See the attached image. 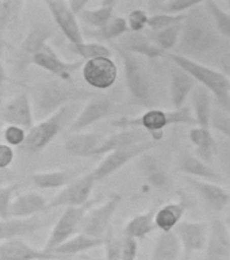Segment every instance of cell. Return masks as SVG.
<instances>
[{
  "label": "cell",
  "mask_w": 230,
  "mask_h": 260,
  "mask_svg": "<svg viewBox=\"0 0 230 260\" xmlns=\"http://www.w3.org/2000/svg\"><path fill=\"white\" fill-rule=\"evenodd\" d=\"M174 53L211 68H222L227 62L230 41L219 34L205 2L186 12L182 36Z\"/></svg>",
  "instance_id": "6da1fadb"
},
{
  "label": "cell",
  "mask_w": 230,
  "mask_h": 260,
  "mask_svg": "<svg viewBox=\"0 0 230 260\" xmlns=\"http://www.w3.org/2000/svg\"><path fill=\"white\" fill-rule=\"evenodd\" d=\"M123 64L126 87L134 105L148 110L158 109L162 101V84L156 67L149 65V60L123 52L113 45Z\"/></svg>",
  "instance_id": "7a4b0ae2"
},
{
  "label": "cell",
  "mask_w": 230,
  "mask_h": 260,
  "mask_svg": "<svg viewBox=\"0 0 230 260\" xmlns=\"http://www.w3.org/2000/svg\"><path fill=\"white\" fill-rule=\"evenodd\" d=\"M34 118L44 121L58 110L72 103L91 101L96 95L71 81L52 79L32 84L28 91Z\"/></svg>",
  "instance_id": "3957f363"
},
{
  "label": "cell",
  "mask_w": 230,
  "mask_h": 260,
  "mask_svg": "<svg viewBox=\"0 0 230 260\" xmlns=\"http://www.w3.org/2000/svg\"><path fill=\"white\" fill-rule=\"evenodd\" d=\"M110 125L117 129H141L150 134L154 141H161L164 137V129L171 125H196L198 122L195 119L194 114L190 107L166 111L161 109L146 110L145 113L138 117H121L113 119Z\"/></svg>",
  "instance_id": "277c9868"
},
{
  "label": "cell",
  "mask_w": 230,
  "mask_h": 260,
  "mask_svg": "<svg viewBox=\"0 0 230 260\" xmlns=\"http://www.w3.org/2000/svg\"><path fill=\"white\" fill-rule=\"evenodd\" d=\"M167 61L178 65L190 73L195 81L205 87L214 96L218 107H225L230 103V81L222 71L211 68L209 65L201 64L186 57L179 56L176 53H167L164 56Z\"/></svg>",
  "instance_id": "5b68a950"
},
{
  "label": "cell",
  "mask_w": 230,
  "mask_h": 260,
  "mask_svg": "<svg viewBox=\"0 0 230 260\" xmlns=\"http://www.w3.org/2000/svg\"><path fill=\"white\" fill-rule=\"evenodd\" d=\"M80 103H72L60 109L49 118L40 121L27 132V138L22 145L30 153H40L67 127L72 125L77 117Z\"/></svg>",
  "instance_id": "8992f818"
},
{
  "label": "cell",
  "mask_w": 230,
  "mask_h": 260,
  "mask_svg": "<svg viewBox=\"0 0 230 260\" xmlns=\"http://www.w3.org/2000/svg\"><path fill=\"white\" fill-rule=\"evenodd\" d=\"M95 201H89L87 205L79 207H67L60 218L54 223L50 235H49L46 243H45L44 251L53 253V251L67 243L68 240L75 237L80 233L81 223L84 221L85 214L88 213L89 209L92 207Z\"/></svg>",
  "instance_id": "52a82bcc"
},
{
  "label": "cell",
  "mask_w": 230,
  "mask_h": 260,
  "mask_svg": "<svg viewBox=\"0 0 230 260\" xmlns=\"http://www.w3.org/2000/svg\"><path fill=\"white\" fill-rule=\"evenodd\" d=\"M121 201V195L114 194L103 205L95 209H89L88 213L85 214L84 221L81 223L80 233L89 237H95V239H105L106 235L111 229V219Z\"/></svg>",
  "instance_id": "ba28073f"
},
{
  "label": "cell",
  "mask_w": 230,
  "mask_h": 260,
  "mask_svg": "<svg viewBox=\"0 0 230 260\" xmlns=\"http://www.w3.org/2000/svg\"><path fill=\"white\" fill-rule=\"evenodd\" d=\"M95 178L92 174H85L80 176L68 186L64 187L54 198L48 202L46 211L54 210L58 207H79L84 206L91 201V194H92L93 187H95Z\"/></svg>",
  "instance_id": "9c48e42d"
},
{
  "label": "cell",
  "mask_w": 230,
  "mask_h": 260,
  "mask_svg": "<svg viewBox=\"0 0 230 260\" xmlns=\"http://www.w3.org/2000/svg\"><path fill=\"white\" fill-rule=\"evenodd\" d=\"M158 142L154 140L150 141L141 142L137 145L129 146V148H123V149H118L115 152H111L102 160L97 167L93 171H91V174L95 178L96 182L103 180L110 175H113L114 172H117L118 170H121L122 167H125L126 164L134 158H137L138 156L145 154L146 152H149L150 149H153L157 146Z\"/></svg>",
  "instance_id": "30bf717a"
},
{
  "label": "cell",
  "mask_w": 230,
  "mask_h": 260,
  "mask_svg": "<svg viewBox=\"0 0 230 260\" xmlns=\"http://www.w3.org/2000/svg\"><path fill=\"white\" fill-rule=\"evenodd\" d=\"M31 64H34L38 68L44 69L53 76L61 80L71 81L72 80V73L83 68L84 61H65L62 60L54 49L50 45H45L40 52L31 58Z\"/></svg>",
  "instance_id": "8fae6325"
},
{
  "label": "cell",
  "mask_w": 230,
  "mask_h": 260,
  "mask_svg": "<svg viewBox=\"0 0 230 260\" xmlns=\"http://www.w3.org/2000/svg\"><path fill=\"white\" fill-rule=\"evenodd\" d=\"M45 7L50 12L54 23L60 28L62 36L68 40L69 45H80L84 42V37L77 22V16L71 11L68 2L64 0H45Z\"/></svg>",
  "instance_id": "7c38bea8"
},
{
  "label": "cell",
  "mask_w": 230,
  "mask_h": 260,
  "mask_svg": "<svg viewBox=\"0 0 230 260\" xmlns=\"http://www.w3.org/2000/svg\"><path fill=\"white\" fill-rule=\"evenodd\" d=\"M81 71L85 83L89 87L101 91L113 87L118 77V67L110 57L85 61Z\"/></svg>",
  "instance_id": "4fadbf2b"
},
{
  "label": "cell",
  "mask_w": 230,
  "mask_h": 260,
  "mask_svg": "<svg viewBox=\"0 0 230 260\" xmlns=\"http://www.w3.org/2000/svg\"><path fill=\"white\" fill-rule=\"evenodd\" d=\"M0 117L7 125H14L30 130L34 126V111L28 92L18 93L3 106Z\"/></svg>",
  "instance_id": "5bb4252c"
},
{
  "label": "cell",
  "mask_w": 230,
  "mask_h": 260,
  "mask_svg": "<svg viewBox=\"0 0 230 260\" xmlns=\"http://www.w3.org/2000/svg\"><path fill=\"white\" fill-rule=\"evenodd\" d=\"M168 62V79H170V99L171 105L174 106L175 110L182 109L186 105V101L191 93L194 92V89L198 87V83L191 76L190 73H187L184 69H182L178 65Z\"/></svg>",
  "instance_id": "9a60e30c"
},
{
  "label": "cell",
  "mask_w": 230,
  "mask_h": 260,
  "mask_svg": "<svg viewBox=\"0 0 230 260\" xmlns=\"http://www.w3.org/2000/svg\"><path fill=\"white\" fill-rule=\"evenodd\" d=\"M114 109V103L111 99L106 96H95L87 102V105L77 114L72 125L69 126L71 133H81L93 123L102 121L103 118L111 114Z\"/></svg>",
  "instance_id": "2e32d148"
},
{
  "label": "cell",
  "mask_w": 230,
  "mask_h": 260,
  "mask_svg": "<svg viewBox=\"0 0 230 260\" xmlns=\"http://www.w3.org/2000/svg\"><path fill=\"white\" fill-rule=\"evenodd\" d=\"M203 260H230V228L222 219L210 222Z\"/></svg>",
  "instance_id": "e0dca14e"
},
{
  "label": "cell",
  "mask_w": 230,
  "mask_h": 260,
  "mask_svg": "<svg viewBox=\"0 0 230 260\" xmlns=\"http://www.w3.org/2000/svg\"><path fill=\"white\" fill-rule=\"evenodd\" d=\"M209 229L210 225L205 222H192V221H182L174 232L180 240L183 251L187 255L194 252L205 251L209 239Z\"/></svg>",
  "instance_id": "ac0fdd59"
},
{
  "label": "cell",
  "mask_w": 230,
  "mask_h": 260,
  "mask_svg": "<svg viewBox=\"0 0 230 260\" xmlns=\"http://www.w3.org/2000/svg\"><path fill=\"white\" fill-rule=\"evenodd\" d=\"M123 52L134 54V56L144 57L148 60H157L164 58L167 53L162 52L161 49L157 48L156 45L150 41L148 34L145 32H133L129 31L127 34L118 40L117 44H114Z\"/></svg>",
  "instance_id": "d6986e66"
},
{
  "label": "cell",
  "mask_w": 230,
  "mask_h": 260,
  "mask_svg": "<svg viewBox=\"0 0 230 260\" xmlns=\"http://www.w3.org/2000/svg\"><path fill=\"white\" fill-rule=\"evenodd\" d=\"M61 256L31 247L22 239L0 243V260H58Z\"/></svg>",
  "instance_id": "ffe728a7"
},
{
  "label": "cell",
  "mask_w": 230,
  "mask_h": 260,
  "mask_svg": "<svg viewBox=\"0 0 230 260\" xmlns=\"http://www.w3.org/2000/svg\"><path fill=\"white\" fill-rule=\"evenodd\" d=\"M45 225L46 221L40 215L30 218L0 219V243L31 236L32 233L41 231Z\"/></svg>",
  "instance_id": "44dd1931"
},
{
  "label": "cell",
  "mask_w": 230,
  "mask_h": 260,
  "mask_svg": "<svg viewBox=\"0 0 230 260\" xmlns=\"http://www.w3.org/2000/svg\"><path fill=\"white\" fill-rule=\"evenodd\" d=\"M192 205V201L188 195L180 194L176 202H171L164 205L156 211L154 223L156 228L161 232H172L179 223L182 222V217L184 215Z\"/></svg>",
  "instance_id": "7402d4cb"
},
{
  "label": "cell",
  "mask_w": 230,
  "mask_h": 260,
  "mask_svg": "<svg viewBox=\"0 0 230 260\" xmlns=\"http://www.w3.org/2000/svg\"><path fill=\"white\" fill-rule=\"evenodd\" d=\"M52 28L46 24H37L24 36L23 41L20 42L18 49V62L20 65H26L31 62V58L48 45V40L52 37Z\"/></svg>",
  "instance_id": "603a6c76"
},
{
  "label": "cell",
  "mask_w": 230,
  "mask_h": 260,
  "mask_svg": "<svg viewBox=\"0 0 230 260\" xmlns=\"http://www.w3.org/2000/svg\"><path fill=\"white\" fill-rule=\"evenodd\" d=\"M153 140L150 137L149 133H146L145 130L141 129H123L119 130L118 133H114L113 136L105 138L102 145L97 148L95 156L101 154H109L111 152H115L118 149L129 148V146L137 145L141 142H146Z\"/></svg>",
  "instance_id": "cb8c5ba5"
},
{
  "label": "cell",
  "mask_w": 230,
  "mask_h": 260,
  "mask_svg": "<svg viewBox=\"0 0 230 260\" xmlns=\"http://www.w3.org/2000/svg\"><path fill=\"white\" fill-rule=\"evenodd\" d=\"M105 137L97 133H71L65 138L64 150L73 157H95Z\"/></svg>",
  "instance_id": "d4e9b609"
},
{
  "label": "cell",
  "mask_w": 230,
  "mask_h": 260,
  "mask_svg": "<svg viewBox=\"0 0 230 260\" xmlns=\"http://www.w3.org/2000/svg\"><path fill=\"white\" fill-rule=\"evenodd\" d=\"M191 186L194 187L196 194L202 198V201L206 203V206L213 211H223L229 206L230 195L221 184L213 182H205L199 179H192Z\"/></svg>",
  "instance_id": "484cf974"
},
{
  "label": "cell",
  "mask_w": 230,
  "mask_h": 260,
  "mask_svg": "<svg viewBox=\"0 0 230 260\" xmlns=\"http://www.w3.org/2000/svg\"><path fill=\"white\" fill-rule=\"evenodd\" d=\"M178 170L188 176H192L199 180H205V182L218 183V184H222L225 182V179L218 171H215L210 164L196 157L195 154H182V157L179 158L178 161Z\"/></svg>",
  "instance_id": "4316f807"
},
{
  "label": "cell",
  "mask_w": 230,
  "mask_h": 260,
  "mask_svg": "<svg viewBox=\"0 0 230 260\" xmlns=\"http://www.w3.org/2000/svg\"><path fill=\"white\" fill-rule=\"evenodd\" d=\"M188 138H190L191 144L195 146L196 157H199L207 164L215 161L218 144H217V137H214V134L211 133L210 129L195 126L190 130Z\"/></svg>",
  "instance_id": "83f0119b"
},
{
  "label": "cell",
  "mask_w": 230,
  "mask_h": 260,
  "mask_svg": "<svg viewBox=\"0 0 230 260\" xmlns=\"http://www.w3.org/2000/svg\"><path fill=\"white\" fill-rule=\"evenodd\" d=\"M48 202L38 192H26L14 199L10 209V218H30L46 211Z\"/></svg>",
  "instance_id": "f1b7e54d"
},
{
  "label": "cell",
  "mask_w": 230,
  "mask_h": 260,
  "mask_svg": "<svg viewBox=\"0 0 230 260\" xmlns=\"http://www.w3.org/2000/svg\"><path fill=\"white\" fill-rule=\"evenodd\" d=\"M183 247L174 231L161 232L152 249L149 260H179Z\"/></svg>",
  "instance_id": "f546056e"
},
{
  "label": "cell",
  "mask_w": 230,
  "mask_h": 260,
  "mask_svg": "<svg viewBox=\"0 0 230 260\" xmlns=\"http://www.w3.org/2000/svg\"><path fill=\"white\" fill-rule=\"evenodd\" d=\"M191 103L194 110V117L198 126L205 129H211L213 117V95L205 87H196L191 93Z\"/></svg>",
  "instance_id": "4dcf8cb0"
},
{
  "label": "cell",
  "mask_w": 230,
  "mask_h": 260,
  "mask_svg": "<svg viewBox=\"0 0 230 260\" xmlns=\"http://www.w3.org/2000/svg\"><path fill=\"white\" fill-rule=\"evenodd\" d=\"M105 241L106 237L105 239H95V237H89L87 235L79 233V235H76L71 240H68L67 243H64L62 245L56 248L53 251V253L61 256V257L79 255V253L92 251V249L102 247V245L105 247Z\"/></svg>",
  "instance_id": "1f68e13d"
},
{
  "label": "cell",
  "mask_w": 230,
  "mask_h": 260,
  "mask_svg": "<svg viewBox=\"0 0 230 260\" xmlns=\"http://www.w3.org/2000/svg\"><path fill=\"white\" fill-rule=\"evenodd\" d=\"M156 211H157L156 209H150L149 211L136 215L134 218L130 219L123 229V237L142 240L146 236H149L156 229V223H154Z\"/></svg>",
  "instance_id": "d6a6232c"
},
{
  "label": "cell",
  "mask_w": 230,
  "mask_h": 260,
  "mask_svg": "<svg viewBox=\"0 0 230 260\" xmlns=\"http://www.w3.org/2000/svg\"><path fill=\"white\" fill-rule=\"evenodd\" d=\"M75 171H49V172H36L31 175V182L42 190H54L67 187L72 183Z\"/></svg>",
  "instance_id": "836d02e7"
},
{
  "label": "cell",
  "mask_w": 230,
  "mask_h": 260,
  "mask_svg": "<svg viewBox=\"0 0 230 260\" xmlns=\"http://www.w3.org/2000/svg\"><path fill=\"white\" fill-rule=\"evenodd\" d=\"M182 28L183 23L164 28V30H158V31H150L149 30V32H146V34L150 38V41L157 48L161 49L162 52L172 53V50H175L179 44V40L182 36Z\"/></svg>",
  "instance_id": "e575fe53"
},
{
  "label": "cell",
  "mask_w": 230,
  "mask_h": 260,
  "mask_svg": "<svg viewBox=\"0 0 230 260\" xmlns=\"http://www.w3.org/2000/svg\"><path fill=\"white\" fill-rule=\"evenodd\" d=\"M129 31L127 19L122 18V16H114L105 27L99 28V30H92L91 37L99 41H114L119 40Z\"/></svg>",
  "instance_id": "d590c367"
},
{
  "label": "cell",
  "mask_w": 230,
  "mask_h": 260,
  "mask_svg": "<svg viewBox=\"0 0 230 260\" xmlns=\"http://www.w3.org/2000/svg\"><path fill=\"white\" fill-rule=\"evenodd\" d=\"M201 2H196V0H166V2H161V0H154V2H149L148 6L152 11H154V14H168V15H182V14H186L194 8L196 4H199Z\"/></svg>",
  "instance_id": "8d00e7d4"
},
{
  "label": "cell",
  "mask_w": 230,
  "mask_h": 260,
  "mask_svg": "<svg viewBox=\"0 0 230 260\" xmlns=\"http://www.w3.org/2000/svg\"><path fill=\"white\" fill-rule=\"evenodd\" d=\"M113 7H107V6L99 4V7L96 8H87V10H84L79 15V18L85 24H88L89 27H92L93 30H99V28L105 27L106 24L113 19Z\"/></svg>",
  "instance_id": "74e56055"
},
{
  "label": "cell",
  "mask_w": 230,
  "mask_h": 260,
  "mask_svg": "<svg viewBox=\"0 0 230 260\" xmlns=\"http://www.w3.org/2000/svg\"><path fill=\"white\" fill-rule=\"evenodd\" d=\"M69 49L72 53L77 54L83 61L95 60V58H101V57H110L111 50L107 48L106 45L101 42H83L80 45H69Z\"/></svg>",
  "instance_id": "f35d334b"
},
{
  "label": "cell",
  "mask_w": 230,
  "mask_h": 260,
  "mask_svg": "<svg viewBox=\"0 0 230 260\" xmlns=\"http://www.w3.org/2000/svg\"><path fill=\"white\" fill-rule=\"evenodd\" d=\"M23 6L22 0H0V36L19 18Z\"/></svg>",
  "instance_id": "ab89813d"
},
{
  "label": "cell",
  "mask_w": 230,
  "mask_h": 260,
  "mask_svg": "<svg viewBox=\"0 0 230 260\" xmlns=\"http://www.w3.org/2000/svg\"><path fill=\"white\" fill-rule=\"evenodd\" d=\"M205 6L210 12L211 18L214 20V24L219 34L230 41V14L219 7L218 3L214 0H207L205 2Z\"/></svg>",
  "instance_id": "60d3db41"
},
{
  "label": "cell",
  "mask_w": 230,
  "mask_h": 260,
  "mask_svg": "<svg viewBox=\"0 0 230 260\" xmlns=\"http://www.w3.org/2000/svg\"><path fill=\"white\" fill-rule=\"evenodd\" d=\"M144 162H145L144 166H145L146 178H148L150 184L157 187V188H166L170 184V179H168L166 171H162L161 167L156 162V160L153 157H149V156H146Z\"/></svg>",
  "instance_id": "b9f144b4"
},
{
  "label": "cell",
  "mask_w": 230,
  "mask_h": 260,
  "mask_svg": "<svg viewBox=\"0 0 230 260\" xmlns=\"http://www.w3.org/2000/svg\"><path fill=\"white\" fill-rule=\"evenodd\" d=\"M217 144H218V150L215 160L218 161L219 174L222 175V178L226 182L230 183V140L219 136L217 137Z\"/></svg>",
  "instance_id": "7bdbcfd3"
},
{
  "label": "cell",
  "mask_w": 230,
  "mask_h": 260,
  "mask_svg": "<svg viewBox=\"0 0 230 260\" xmlns=\"http://www.w3.org/2000/svg\"><path fill=\"white\" fill-rule=\"evenodd\" d=\"M186 19V14L182 15H168V14H153L149 16L148 20V27L150 31H158L164 28L172 27L176 24H182Z\"/></svg>",
  "instance_id": "ee69618b"
},
{
  "label": "cell",
  "mask_w": 230,
  "mask_h": 260,
  "mask_svg": "<svg viewBox=\"0 0 230 260\" xmlns=\"http://www.w3.org/2000/svg\"><path fill=\"white\" fill-rule=\"evenodd\" d=\"M20 188L19 183H11L7 186H0V218H10V209L14 202V195Z\"/></svg>",
  "instance_id": "f6af8a7d"
},
{
  "label": "cell",
  "mask_w": 230,
  "mask_h": 260,
  "mask_svg": "<svg viewBox=\"0 0 230 260\" xmlns=\"http://www.w3.org/2000/svg\"><path fill=\"white\" fill-rule=\"evenodd\" d=\"M211 129L218 132L221 136L230 140V115L223 111L222 109L213 110V117H211Z\"/></svg>",
  "instance_id": "bcb514c9"
},
{
  "label": "cell",
  "mask_w": 230,
  "mask_h": 260,
  "mask_svg": "<svg viewBox=\"0 0 230 260\" xmlns=\"http://www.w3.org/2000/svg\"><path fill=\"white\" fill-rule=\"evenodd\" d=\"M4 142L10 146H22L27 138V132L23 127L7 125L3 129Z\"/></svg>",
  "instance_id": "7dc6e473"
},
{
  "label": "cell",
  "mask_w": 230,
  "mask_h": 260,
  "mask_svg": "<svg viewBox=\"0 0 230 260\" xmlns=\"http://www.w3.org/2000/svg\"><path fill=\"white\" fill-rule=\"evenodd\" d=\"M105 255L106 260H122L121 256V239H118L114 235V232L110 229L106 235L105 241Z\"/></svg>",
  "instance_id": "c3c4849f"
},
{
  "label": "cell",
  "mask_w": 230,
  "mask_h": 260,
  "mask_svg": "<svg viewBox=\"0 0 230 260\" xmlns=\"http://www.w3.org/2000/svg\"><path fill=\"white\" fill-rule=\"evenodd\" d=\"M148 20L149 16L146 14V11L137 8L129 14L127 16V24H129V30L133 32H141L144 31V28L148 27Z\"/></svg>",
  "instance_id": "681fc988"
},
{
  "label": "cell",
  "mask_w": 230,
  "mask_h": 260,
  "mask_svg": "<svg viewBox=\"0 0 230 260\" xmlns=\"http://www.w3.org/2000/svg\"><path fill=\"white\" fill-rule=\"evenodd\" d=\"M138 255L137 240L123 237L121 239V256L122 260H136Z\"/></svg>",
  "instance_id": "f907efd6"
},
{
  "label": "cell",
  "mask_w": 230,
  "mask_h": 260,
  "mask_svg": "<svg viewBox=\"0 0 230 260\" xmlns=\"http://www.w3.org/2000/svg\"><path fill=\"white\" fill-rule=\"evenodd\" d=\"M15 152L12 146L7 145L6 142H0V170L7 171L14 161Z\"/></svg>",
  "instance_id": "816d5d0a"
},
{
  "label": "cell",
  "mask_w": 230,
  "mask_h": 260,
  "mask_svg": "<svg viewBox=\"0 0 230 260\" xmlns=\"http://www.w3.org/2000/svg\"><path fill=\"white\" fill-rule=\"evenodd\" d=\"M88 4L89 0H71V2H68V6L69 8H71V11H72L76 16H79L84 10H87Z\"/></svg>",
  "instance_id": "f5cc1de1"
},
{
  "label": "cell",
  "mask_w": 230,
  "mask_h": 260,
  "mask_svg": "<svg viewBox=\"0 0 230 260\" xmlns=\"http://www.w3.org/2000/svg\"><path fill=\"white\" fill-rule=\"evenodd\" d=\"M3 49H4V41L0 38V88L3 87V84L7 81V72L4 68L3 64Z\"/></svg>",
  "instance_id": "db71d44e"
},
{
  "label": "cell",
  "mask_w": 230,
  "mask_h": 260,
  "mask_svg": "<svg viewBox=\"0 0 230 260\" xmlns=\"http://www.w3.org/2000/svg\"><path fill=\"white\" fill-rule=\"evenodd\" d=\"M14 179L11 171H2L0 170V186H7V183H10Z\"/></svg>",
  "instance_id": "11a10c76"
},
{
  "label": "cell",
  "mask_w": 230,
  "mask_h": 260,
  "mask_svg": "<svg viewBox=\"0 0 230 260\" xmlns=\"http://www.w3.org/2000/svg\"><path fill=\"white\" fill-rule=\"evenodd\" d=\"M221 69H222V72L225 73V75H226L227 79H229V81H230V65H227V64L223 65V67Z\"/></svg>",
  "instance_id": "9f6ffc18"
},
{
  "label": "cell",
  "mask_w": 230,
  "mask_h": 260,
  "mask_svg": "<svg viewBox=\"0 0 230 260\" xmlns=\"http://www.w3.org/2000/svg\"><path fill=\"white\" fill-rule=\"evenodd\" d=\"M219 109H222L223 111H226V113L230 115V103L227 106H225V107H219Z\"/></svg>",
  "instance_id": "6f0895ef"
},
{
  "label": "cell",
  "mask_w": 230,
  "mask_h": 260,
  "mask_svg": "<svg viewBox=\"0 0 230 260\" xmlns=\"http://www.w3.org/2000/svg\"><path fill=\"white\" fill-rule=\"evenodd\" d=\"M225 222L227 223V226L230 228V210H229V213H227V217H226V221H225Z\"/></svg>",
  "instance_id": "680465c9"
},
{
  "label": "cell",
  "mask_w": 230,
  "mask_h": 260,
  "mask_svg": "<svg viewBox=\"0 0 230 260\" xmlns=\"http://www.w3.org/2000/svg\"><path fill=\"white\" fill-rule=\"evenodd\" d=\"M226 64L230 65V53H229V57H227V62H226ZM226 64H225V65H226Z\"/></svg>",
  "instance_id": "91938a15"
},
{
  "label": "cell",
  "mask_w": 230,
  "mask_h": 260,
  "mask_svg": "<svg viewBox=\"0 0 230 260\" xmlns=\"http://www.w3.org/2000/svg\"><path fill=\"white\" fill-rule=\"evenodd\" d=\"M227 7H229V14H230V0L227 2Z\"/></svg>",
  "instance_id": "94428289"
},
{
  "label": "cell",
  "mask_w": 230,
  "mask_h": 260,
  "mask_svg": "<svg viewBox=\"0 0 230 260\" xmlns=\"http://www.w3.org/2000/svg\"><path fill=\"white\" fill-rule=\"evenodd\" d=\"M0 142H2V137H0Z\"/></svg>",
  "instance_id": "6125c7cd"
}]
</instances>
